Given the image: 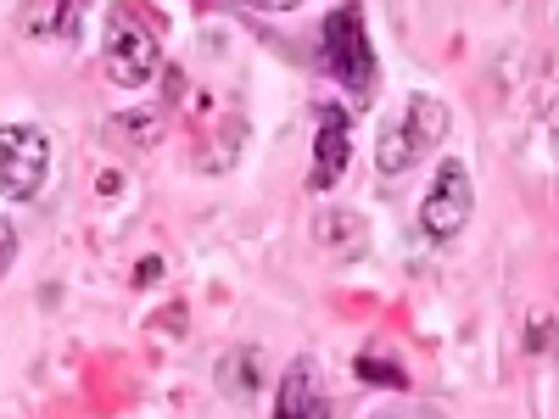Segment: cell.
<instances>
[{
    "instance_id": "obj_11",
    "label": "cell",
    "mask_w": 559,
    "mask_h": 419,
    "mask_svg": "<svg viewBox=\"0 0 559 419\" xmlns=\"http://www.w3.org/2000/svg\"><path fill=\"white\" fill-rule=\"evenodd\" d=\"M12 258H17V229H12L7 218H0V268H7Z\"/></svg>"
},
{
    "instance_id": "obj_13",
    "label": "cell",
    "mask_w": 559,
    "mask_h": 419,
    "mask_svg": "<svg viewBox=\"0 0 559 419\" xmlns=\"http://www.w3.org/2000/svg\"><path fill=\"white\" fill-rule=\"evenodd\" d=\"M397 419H448V414H437V408H408V414H397Z\"/></svg>"
},
{
    "instance_id": "obj_4",
    "label": "cell",
    "mask_w": 559,
    "mask_h": 419,
    "mask_svg": "<svg viewBox=\"0 0 559 419\" xmlns=\"http://www.w3.org/2000/svg\"><path fill=\"white\" fill-rule=\"evenodd\" d=\"M51 179V140L34 123H7L0 129V196L34 202Z\"/></svg>"
},
{
    "instance_id": "obj_7",
    "label": "cell",
    "mask_w": 559,
    "mask_h": 419,
    "mask_svg": "<svg viewBox=\"0 0 559 419\" xmlns=\"http://www.w3.org/2000/svg\"><path fill=\"white\" fill-rule=\"evenodd\" d=\"M347 152H353V123L342 107H324L319 112V129H313V173L308 184L313 191H331V184L347 173Z\"/></svg>"
},
{
    "instance_id": "obj_1",
    "label": "cell",
    "mask_w": 559,
    "mask_h": 419,
    "mask_svg": "<svg viewBox=\"0 0 559 419\" xmlns=\"http://www.w3.org/2000/svg\"><path fill=\"white\" fill-rule=\"evenodd\" d=\"M102 62L118 89H146L163 73V34L140 0H118L112 7L107 34H102Z\"/></svg>"
},
{
    "instance_id": "obj_9",
    "label": "cell",
    "mask_w": 559,
    "mask_h": 419,
    "mask_svg": "<svg viewBox=\"0 0 559 419\" xmlns=\"http://www.w3.org/2000/svg\"><path fill=\"white\" fill-rule=\"evenodd\" d=\"M313 236L324 241V252H336V258H358L369 247V229L353 207H324V218L313 224Z\"/></svg>"
},
{
    "instance_id": "obj_12",
    "label": "cell",
    "mask_w": 559,
    "mask_h": 419,
    "mask_svg": "<svg viewBox=\"0 0 559 419\" xmlns=\"http://www.w3.org/2000/svg\"><path fill=\"white\" fill-rule=\"evenodd\" d=\"M247 7H258V12H292V7H302V0H247Z\"/></svg>"
},
{
    "instance_id": "obj_6",
    "label": "cell",
    "mask_w": 559,
    "mask_h": 419,
    "mask_svg": "<svg viewBox=\"0 0 559 419\" xmlns=\"http://www.w3.org/2000/svg\"><path fill=\"white\" fill-rule=\"evenodd\" d=\"M274 419H331V392H324V369L313 358H297L274 392Z\"/></svg>"
},
{
    "instance_id": "obj_10",
    "label": "cell",
    "mask_w": 559,
    "mask_h": 419,
    "mask_svg": "<svg viewBox=\"0 0 559 419\" xmlns=\"http://www.w3.org/2000/svg\"><path fill=\"white\" fill-rule=\"evenodd\" d=\"M218 392L236 397V403H247L258 392V347H236L218 363Z\"/></svg>"
},
{
    "instance_id": "obj_3",
    "label": "cell",
    "mask_w": 559,
    "mask_h": 419,
    "mask_svg": "<svg viewBox=\"0 0 559 419\" xmlns=\"http://www.w3.org/2000/svg\"><path fill=\"white\" fill-rule=\"evenodd\" d=\"M319 45H324V68H331V79H342L347 96H358V101L376 96L381 68H376V51H369V34H364V12L358 7H342L331 23H324Z\"/></svg>"
},
{
    "instance_id": "obj_2",
    "label": "cell",
    "mask_w": 559,
    "mask_h": 419,
    "mask_svg": "<svg viewBox=\"0 0 559 419\" xmlns=\"http://www.w3.org/2000/svg\"><path fill=\"white\" fill-rule=\"evenodd\" d=\"M442 140H448V107L437 96H408L376 134V168L386 179H397L414 163H426Z\"/></svg>"
},
{
    "instance_id": "obj_8",
    "label": "cell",
    "mask_w": 559,
    "mask_h": 419,
    "mask_svg": "<svg viewBox=\"0 0 559 419\" xmlns=\"http://www.w3.org/2000/svg\"><path fill=\"white\" fill-rule=\"evenodd\" d=\"M17 23H23V34L39 39V45L73 39V34H79V0H23Z\"/></svg>"
},
{
    "instance_id": "obj_5",
    "label": "cell",
    "mask_w": 559,
    "mask_h": 419,
    "mask_svg": "<svg viewBox=\"0 0 559 419\" xmlns=\"http://www.w3.org/2000/svg\"><path fill=\"white\" fill-rule=\"evenodd\" d=\"M476 213V179L459 157H442L437 173H431V191L419 202V229H426L431 241H453L464 224Z\"/></svg>"
}]
</instances>
